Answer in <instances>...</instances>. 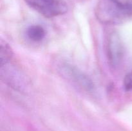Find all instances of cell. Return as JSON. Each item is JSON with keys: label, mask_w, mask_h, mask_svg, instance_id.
Masks as SVG:
<instances>
[{"label": "cell", "mask_w": 132, "mask_h": 131, "mask_svg": "<svg viewBox=\"0 0 132 131\" xmlns=\"http://www.w3.org/2000/svg\"><path fill=\"white\" fill-rule=\"evenodd\" d=\"M61 71L64 77L82 89L86 92L94 91V85L92 81L76 67L69 64H64L62 66Z\"/></svg>", "instance_id": "obj_3"}, {"label": "cell", "mask_w": 132, "mask_h": 131, "mask_svg": "<svg viewBox=\"0 0 132 131\" xmlns=\"http://www.w3.org/2000/svg\"><path fill=\"white\" fill-rule=\"evenodd\" d=\"M124 87L126 91H132V70L125 76L124 79Z\"/></svg>", "instance_id": "obj_6"}, {"label": "cell", "mask_w": 132, "mask_h": 131, "mask_svg": "<svg viewBox=\"0 0 132 131\" xmlns=\"http://www.w3.org/2000/svg\"><path fill=\"white\" fill-rule=\"evenodd\" d=\"M30 7L48 18L62 15L67 11V6L62 0H24Z\"/></svg>", "instance_id": "obj_2"}, {"label": "cell", "mask_w": 132, "mask_h": 131, "mask_svg": "<svg viewBox=\"0 0 132 131\" xmlns=\"http://www.w3.org/2000/svg\"><path fill=\"white\" fill-rule=\"evenodd\" d=\"M97 19L103 24H119L132 15V2L98 0L95 8Z\"/></svg>", "instance_id": "obj_1"}, {"label": "cell", "mask_w": 132, "mask_h": 131, "mask_svg": "<svg viewBox=\"0 0 132 131\" xmlns=\"http://www.w3.org/2000/svg\"><path fill=\"white\" fill-rule=\"evenodd\" d=\"M123 46L121 37L117 32L110 34L107 42V55L110 64L113 68L120 64L123 57Z\"/></svg>", "instance_id": "obj_4"}, {"label": "cell", "mask_w": 132, "mask_h": 131, "mask_svg": "<svg viewBox=\"0 0 132 131\" xmlns=\"http://www.w3.org/2000/svg\"><path fill=\"white\" fill-rule=\"evenodd\" d=\"M28 38L34 42L41 41L46 35L45 29L40 25H32L27 30Z\"/></svg>", "instance_id": "obj_5"}]
</instances>
